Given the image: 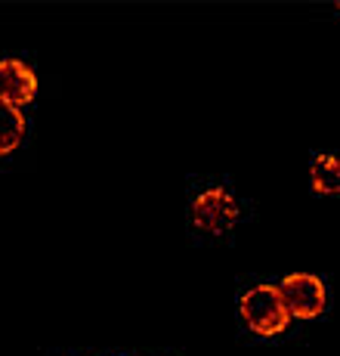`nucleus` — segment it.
I'll return each mask as SVG.
<instances>
[{"label":"nucleus","mask_w":340,"mask_h":356,"mask_svg":"<svg viewBox=\"0 0 340 356\" xmlns=\"http://www.w3.org/2000/svg\"><path fill=\"white\" fill-rule=\"evenodd\" d=\"M37 97V74L22 59H0V108H22Z\"/></svg>","instance_id":"4"},{"label":"nucleus","mask_w":340,"mask_h":356,"mask_svg":"<svg viewBox=\"0 0 340 356\" xmlns=\"http://www.w3.org/2000/svg\"><path fill=\"white\" fill-rule=\"evenodd\" d=\"M238 220V202L232 198V193L220 186H210L204 193L195 195L192 202V223L201 232H210V236H223L235 227Z\"/></svg>","instance_id":"2"},{"label":"nucleus","mask_w":340,"mask_h":356,"mask_svg":"<svg viewBox=\"0 0 340 356\" xmlns=\"http://www.w3.org/2000/svg\"><path fill=\"white\" fill-rule=\"evenodd\" d=\"M238 310H241L244 325H248L254 334H263V338L282 334L291 323V313H288V307H284L282 291H278V285H272V282L254 285V289L244 291Z\"/></svg>","instance_id":"1"},{"label":"nucleus","mask_w":340,"mask_h":356,"mask_svg":"<svg viewBox=\"0 0 340 356\" xmlns=\"http://www.w3.org/2000/svg\"><path fill=\"white\" fill-rule=\"evenodd\" d=\"M309 186L318 195H337L340 193V159L337 155H316L309 164Z\"/></svg>","instance_id":"5"},{"label":"nucleus","mask_w":340,"mask_h":356,"mask_svg":"<svg viewBox=\"0 0 340 356\" xmlns=\"http://www.w3.org/2000/svg\"><path fill=\"white\" fill-rule=\"evenodd\" d=\"M25 140V115L22 108H3L0 115V155H10Z\"/></svg>","instance_id":"6"},{"label":"nucleus","mask_w":340,"mask_h":356,"mask_svg":"<svg viewBox=\"0 0 340 356\" xmlns=\"http://www.w3.org/2000/svg\"><path fill=\"white\" fill-rule=\"evenodd\" d=\"M291 319H318L325 310V285L312 273H291L278 282Z\"/></svg>","instance_id":"3"}]
</instances>
